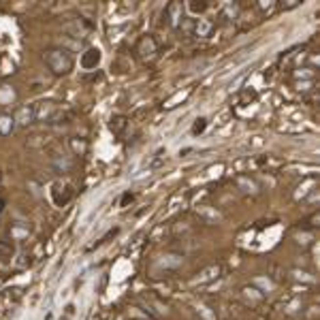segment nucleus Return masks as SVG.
<instances>
[{"instance_id": "nucleus-4", "label": "nucleus", "mask_w": 320, "mask_h": 320, "mask_svg": "<svg viewBox=\"0 0 320 320\" xmlns=\"http://www.w3.org/2000/svg\"><path fill=\"white\" fill-rule=\"evenodd\" d=\"M58 105H54V103H39L37 107H34V120H41V122H47L49 124V120L56 115V111H58Z\"/></svg>"}, {"instance_id": "nucleus-20", "label": "nucleus", "mask_w": 320, "mask_h": 320, "mask_svg": "<svg viewBox=\"0 0 320 320\" xmlns=\"http://www.w3.org/2000/svg\"><path fill=\"white\" fill-rule=\"evenodd\" d=\"M271 7H273V2H260V4H258V9H260V11H269Z\"/></svg>"}, {"instance_id": "nucleus-10", "label": "nucleus", "mask_w": 320, "mask_h": 320, "mask_svg": "<svg viewBox=\"0 0 320 320\" xmlns=\"http://www.w3.org/2000/svg\"><path fill=\"white\" fill-rule=\"evenodd\" d=\"M109 126H111L113 135H122V132L126 130V118H124V115H113L111 124H109Z\"/></svg>"}, {"instance_id": "nucleus-7", "label": "nucleus", "mask_w": 320, "mask_h": 320, "mask_svg": "<svg viewBox=\"0 0 320 320\" xmlns=\"http://www.w3.org/2000/svg\"><path fill=\"white\" fill-rule=\"evenodd\" d=\"M212 28H213V24L209 20H196L194 21V28H192V32L196 34V37H209V32H212Z\"/></svg>"}, {"instance_id": "nucleus-5", "label": "nucleus", "mask_w": 320, "mask_h": 320, "mask_svg": "<svg viewBox=\"0 0 320 320\" xmlns=\"http://www.w3.org/2000/svg\"><path fill=\"white\" fill-rule=\"evenodd\" d=\"M98 62H101V51H98L96 47H90L84 56H81V66H84L85 71H92V68H96Z\"/></svg>"}, {"instance_id": "nucleus-17", "label": "nucleus", "mask_w": 320, "mask_h": 320, "mask_svg": "<svg viewBox=\"0 0 320 320\" xmlns=\"http://www.w3.org/2000/svg\"><path fill=\"white\" fill-rule=\"evenodd\" d=\"M132 199H135V194H132V192H126V194L122 196V203H120V205L124 207V205H128V203H130Z\"/></svg>"}, {"instance_id": "nucleus-15", "label": "nucleus", "mask_w": 320, "mask_h": 320, "mask_svg": "<svg viewBox=\"0 0 320 320\" xmlns=\"http://www.w3.org/2000/svg\"><path fill=\"white\" fill-rule=\"evenodd\" d=\"M205 126H207V120L205 118H199V120L194 122V126H192V132H194V135H199V132L205 130Z\"/></svg>"}, {"instance_id": "nucleus-12", "label": "nucleus", "mask_w": 320, "mask_h": 320, "mask_svg": "<svg viewBox=\"0 0 320 320\" xmlns=\"http://www.w3.org/2000/svg\"><path fill=\"white\" fill-rule=\"evenodd\" d=\"M186 9H188L190 13H194V15H201L209 9V2H196V0H192V2L186 4Z\"/></svg>"}, {"instance_id": "nucleus-1", "label": "nucleus", "mask_w": 320, "mask_h": 320, "mask_svg": "<svg viewBox=\"0 0 320 320\" xmlns=\"http://www.w3.org/2000/svg\"><path fill=\"white\" fill-rule=\"evenodd\" d=\"M43 58H45L47 68L54 75H66L73 68V64H75L71 51L64 49V47H51V49L45 51Z\"/></svg>"}, {"instance_id": "nucleus-8", "label": "nucleus", "mask_w": 320, "mask_h": 320, "mask_svg": "<svg viewBox=\"0 0 320 320\" xmlns=\"http://www.w3.org/2000/svg\"><path fill=\"white\" fill-rule=\"evenodd\" d=\"M13 128H15V120H13V115H9V113H0V135H11L13 132Z\"/></svg>"}, {"instance_id": "nucleus-6", "label": "nucleus", "mask_w": 320, "mask_h": 320, "mask_svg": "<svg viewBox=\"0 0 320 320\" xmlns=\"http://www.w3.org/2000/svg\"><path fill=\"white\" fill-rule=\"evenodd\" d=\"M15 124H21V126H28L34 122V107H20L17 113L13 115Z\"/></svg>"}, {"instance_id": "nucleus-11", "label": "nucleus", "mask_w": 320, "mask_h": 320, "mask_svg": "<svg viewBox=\"0 0 320 320\" xmlns=\"http://www.w3.org/2000/svg\"><path fill=\"white\" fill-rule=\"evenodd\" d=\"M15 252V248H13V243H11L9 239H0V260H7L11 258Z\"/></svg>"}, {"instance_id": "nucleus-3", "label": "nucleus", "mask_w": 320, "mask_h": 320, "mask_svg": "<svg viewBox=\"0 0 320 320\" xmlns=\"http://www.w3.org/2000/svg\"><path fill=\"white\" fill-rule=\"evenodd\" d=\"M165 17H167V24L171 28H179L184 20V4L182 2H169L165 7Z\"/></svg>"}, {"instance_id": "nucleus-16", "label": "nucleus", "mask_w": 320, "mask_h": 320, "mask_svg": "<svg viewBox=\"0 0 320 320\" xmlns=\"http://www.w3.org/2000/svg\"><path fill=\"white\" fill-rule=\"evenodd\" d=\"M28 235V229L24 231V229H20V226H13V233H11V237H15V239H17V237H26Z\"/></svg>"}, {"instance_id": "nucleus-13", "label": "nucleus", "mask_w": 320, "mask_h": 320, "mask_svg": "<svg viewBox=\"0 0 320 320\" xmlns=\"http://www.w3.org/2000/svg\"><path fill=\"white\" fill-rule=\"evenodd\" d=\"M222 17H229V20H235L237 15H239V4H233V2H226L222 13H220Z\"/></svg>"}, {"instance_id": "nucleus-19", "label": "nucleus", "mask_w": 320, "mask_h": 320, "mask_svg": "<svg viewBox=\"0 0 320 320\" xmlns=\"http://www.w3.org/2000/svg\"><path fill=\"white\" fill-rule=\"evenodd\" d=\"M299 7V0H288V2H282V9H295Z\"/></svg>"}, {"instance_id": "nucleus-2", "label": "nucleus", "mask_w": 320, "mask_h": 320, "mask_svg": "<svg viewBox=\"0 0 320 320\" xmlns=\"http://www.w3.org/2000/svg\"><path fill=\"white\" fill-rule=\"evenodd\" d=\"M137 54L141 60H148V62H152L156 54H158V43L154 41V37H149V34H145V37L139 39V43H137Z\"/></svg>"}, {"instance_id": "nucleus-9", "label": "nucleus", "mask_w": 320, "mask_h": 320, "mask_svg": "<svg viewBox=\"0 0 320 320\" xmlns=\"http://www.w3.org/2000/svg\"><path fill=\"white\" fill-rule=\"evenodd\" d=\"M68 145H71L73 154H77V156H84L85 152H88V141H85V139L73 137V139H68Z\"/></svg>"}, {"instance_id": "nucleus-18", "label": "nucleus", "mask_w": 320, "mask_h": 320, "mask_svg": "<svg viewBox=\"0 0 320 320\" xmlns=\"http://www.w3.org/2000/svg\"><path fill=\"white\" fill-rule=\"evenodd\" d=\"M156 156H158V158H156V160H152V169H156V167H160V165H162V160H165V156H162V149H160V152H158V154H156Z\"/></svg>"}, {"instance_id": "nucleus-14", "label": "nucleus", "mask_w": 320, "mask_h": 320, "mask_svg": "<svg viewBox=\"0 0 320 320\" xmlns=\"http://www.w3.org/2000/svg\"><path fill=\"white\" fill-rule=\"evenodd\" d=\"M218 273H220V267L216 265V267H209V269H205L201 273V277L199 280L201 282H207V280H213V277H218Z\"/></svg>"}]
</instances>
